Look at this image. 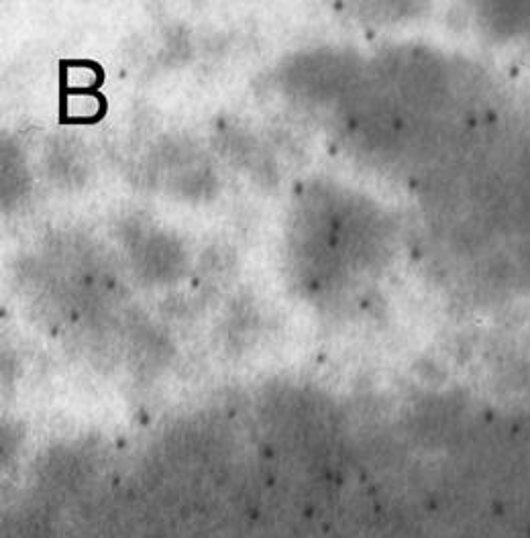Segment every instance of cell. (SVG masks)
<instances>
[{
  "label": "cell",
  "instance_id": "obj_1",
  "mask_svg": "<svg viewBox=\"0 0 530 538\" xmlns=\"http://www.w3.org/2000/svg\"><path fill=\"white\" fill-rule=\"evenodd\" d=\"M486 9L488 27L500 37H512L530 29V3H492Z\"/></svg>",
  "mask_w": 530,
  "mask_h": 538
}]
</instances>
